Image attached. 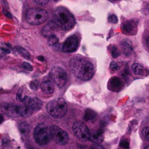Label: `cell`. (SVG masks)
<instances>
[{
    "label": "cell",
    "mask_w": 149,
    "mask_h": 149,
    "mask_svg": "<svg viewBox=\"0 0 149 149\" xmlns=\"http://www.w3.org/2000/svg\"><path fill=\"white\" fill-rule=\"evenodd\" d=\"M54 1H58V0H54Z\"/></svg>",
    "instance_id": "obj_38"
},
{
    "label": "cell",
    "mask_w": 149,
    "mask_h": 149,
    "mask_svg": "<svg viewBox=\"0 0 149 149\" xmlns=\"http://www.w3.org/2000/svg\"><path fill=\"white\" fill-rule=\"evenodd\" d=\"M132 70L135 75H142V74L144 73L143 67L139 63L132 64Z\"/></svg>",
    "instance_id": "obj_18"
},
{
    "label": "cell",
    "mask_w": 149,
    "mask_h": 149,
    "mask_svg": "<svg viewBox=\"0 0 149 149\" xmlns=\"http://www.w3.org/2000/svg\"><path fill=\"white\" fill-rule=\"evenodd\" d=\"M42 102L37 97H25L22 100L23 116H27L42 108Z\"/></svg>",
    "instance_id": "obj_6"
},
{
    "label": "cell",
    "mask_w": 149,
    "mask_h": 149,
    "mask_svg": "<svg viewBox=\"0 0 149 149\" xmlns=\"http://www.w3.org/2000/svg\"><path fill=\"white\" fill-rule=\"evenodd\" d=\"M23 89H20V90H18V92H17V95H16V100H17V101H20V102H22V100H23V96H22V93H23Z\"/></svg>",
    "instance_id": "obj_26"
},
{
    "label": "cell",
    "mask_w": 149,
    "mask_h": 149,
    "mask_svg": "<svg viewBox=\"0 0 149 149\" xmlns=\"http://www.w3.org/2000/svg\"><path fill=\"white\" fill-rule=\"evenodd\" d=\"M58 42V38L55 35H52L50 37H49V39H48V45H50V46H53V45H57Z\"/></svg>",
    "instance_id": "obj_22"
},
{
    "label": "cell",
    "mask_w": 149,
    "mask_h": 149,
    "mask_svg": "<svg viewBox=\"0 0 149 149\" xmlns=\"http://www.w3.org/2000/svg\"><path fill=\"white\" fill-rule=\"evenodd\" d=\"M122 29L125 34H135L137 32V23L134 20H128L122 24Z\"/></svg>",
    "instance_id": "obj_12"
},
{
    "label": "cell",
    "mask_w": 149,
    "mask_h": 149,
    "mask_svg": "<svg viewBox=\"0 0 149 149\" xmlns=\"http://www.w3.org/2000/svg\"><path fill=\"white\" fill-rule=\"evenodd\" d=\"M121 47H122V52L126 56H129L131 55L132 52V47L129 42H123L121 45Z\"/></svg>",
    "instance_id": "obj_17"
},
{
    "label": "cell",
    "mask_w": 149,
    "mask_h": 149,
    "mask_svg": "<svg viewBox=\"0 0 149 149\" xmlns=\"http://www.w3.org/2000/svg\"><path fill=\"white\" fill-rule=\"evenodd\" d=\"M109 21L111 22L112 23H116L118 21V18L116 17V15H111L109 17Z\"/></svg>",
    "instance_id": "obj_27"
},
{
    "label": "cell",
    "mask_w": 149,
    "mask_h": 149,
    "mask_svg": "<svg viewBox=\"0 0 149 149\" xmlns=\"http://www.w3.org/2000/svg\"><path fill=\"white\" fill-rule=\"evenodd\" d=\"M143 135L144 136V138L149 141V127H145L143 130Z\"/></svg>",
    "instance_id": "obj_25"
},
{
    "label": "cell",
    "mask_w": 149,
    "mask_h": 149,
    "mask_svg": "<svg viewBox=\"0 0 149 149\" xmlns=\"http://www.w3.org/2000/svg\"><path fill=\"white\" fill-rule=\"evenodd\" d=\"M78 38L76 36H71L68 37L63 45V50L65 52H74L78 47Z\"/></svg>",
    "instance_id": "obj_11"
},
{
    "label": "cell",
    "mask_w": 149,
    "mask_h": 149,
    "mask_svg": "<svg viewBox=\"0 0 149 149\" xmlns=\"http://www.w3.org/2000/svg\"><path fill=\"white\" fill-rule=\"evenodd\" d=\"M90 141L92 142L95 143H102L103 140V131L99 130L95 131V132H93L90 134Z\"/></svg>",
    "instance_id": "obj_16"
},
{
    "label": "cell",
    "mask_w": 149,
    "mask_h": 149,
    "mask_svg": "<svg viewBox=\"0 0 149 149\" xmlns=\"http://www.w3.org/2000/svg\"><path fill=\"white\" fill-rule=\"evenodd\" d=\"M122 87V81L119 77H113L109 81V88L113 91H119Z\"/></svg>",
    "instance_id": "obj_14"
},
{
    "label": "cell",
    "mask_w": 149,
    "mask_h": 149,
    "mask_svg": "<svg viewBox=\"0 0 149 149\" xmlns=\"http://www.w3.org/2000/svg\"><path fill=\"white\" fill-rule=\"evenodd\" d=\"M33 138L39 145H47L52 139L49 128L45 124L38 125L33 131Z\"/></svg>",
    "instance_id": "obj_5"
},
{
    "label": "cell",
    "mask_w": 149,
    "mask_h": 149,
    "mask_svg": "<svg viewBox=\"0 0 149 149\" xmlns=\"http://www.w3.org/2000/svg\"><path fill=\"white\" fill-rule=\"evenodd\" d=\"M51 138L59 145H65L69 141L68 133L57 125H52L49 127Z\"/></svg>",
    "instance_id": "obj_8"
},
{
    "label": "cell",
    "mask_w": 149,
    "mask_h": 149,
    "mask_svg": "<svg viewBox=\"0 0 149 149\" xmlns=\"http://www.w3.org/2000/svg\"><path fill=\"white\" fill-rule=\"evenodd\" d=\"M57 27H58V25H57L55 22L52 23H49V24L45 26V27L42 29V35H43L44 36H45V37H50L52 35H55L54 34V32H55V28Z\"/></svg>",
    "instance_id": "obj_13"
},
{
    "label": "cell",
    "mask_w": 149,
    "mask_h": 149,
    "mask_svg": "<svg viewBox=\"0 0 149 149\" xmlns=\"http://www.w3.org/2000/svg\"><path fill=\"white\" fill-rule=\"evenodd\" d=\"M147 45H148V46L149 47V36H148V39H147Z\"/></svg>",
    "instance_id": "obj_36"
},
{
    "label": "cell",
    "mask_w": 149,
    "mask_h": 149,
    "mask_svg": "<svg viewBox=\"0 0 149 149\" xmlns=\"http://www.w3.org/2000/svg\"><path fill=\"white\" fill-rule=\"evenodd\" d=\"M3 120H4V118H3V116L1 114H0V125L2 123Z\"/></svg>",
    "instance_id": "obj_34"
},
{
    "label": "cell",
    "mask_w": 149,
    "mask_h": 149,
    "mask_svg": "<svg viewBox=\"0 0 149 149\" xmlns=\"http://www.w3.org/2000/svg\"><path fill=\"white\" fill-rule=\"evenodd\" d=\"M17 49V51L18 52V53L20 54L21 56H23V58H26V59H30V54L24 49V48L21 47H16Z\"/></svg>",
    "instance_id": "obj_21"
},
{
    "label": "cell",
    "mask_w": 149,
    "mask_h": 149,
    "mask_svg": "<svg viewBox=\"0 0 149 149\" xmlns=\"http://www.w3.org/2000/svg\"><path fill=\"white\" fill-rule=\"evenodd\" d=\"M69 67L74 76L81 80L90 79L94 74V67L91 62L82 57H75L69 63Z\"/></svg>",
    "instance_id": "obj_1"
},
{
    "label": "cell",
    "mask_w": 149,
    "mask_h": 149,
    "mask_svg": "<svg viewBox=\"0 0 149 149\" xmlns=\"http://www.w3.org/2000/svg\"><path fill=\"white\" fill-rule=\"evenodd\" d=\"M89 149H105V148H103V146H101L95 145L94 146H92L91 148H90Z\"/></svg>",
    "instance_id": "obj_33"
},
{
    "label": "cell",
    "mask_w": 149,
    "mask_h": 149,
    "mask_svg": "<svg viewBox=\"0 0 149 149\" xmlns=\"http://www.w3.org/2000/svg\"><path fill=\"white\" fill-rule=\"evenodd\" d=\"M22 67H23L24 69L28 70V71H32V66L30 64L28 63H23L22 64Z\"/></svg>",
    "instance_id": "obj_29"
},
{
    "label": "cell",
    "mask_w": 149,
    "mask_h": 149,
    "mask_svg": "<svg viewBox=\"0 0 149 149\" xmlns=\"http://www.w3.org/2000/svg\"><path fill=\"white\" fill-rule=\"evenodd\" d=\"M145 149H149V146H146V147Z\"/></svg>",
    "instance_id": "obj_37"
},
{
    "label": "cell",
    "mask_w": 149,
    "mask_h": 149,
    "mask_svg": "<svg viewBox=\"0 0 149 149\" xmlns=\"http://www.w3.org/2000/svg\"><path fill=\"white\" fill-rule=\"evenodd\" d=\"M48 18V13L44 9L31 8L29 10L26 15V20L33 26L42 24Z\"/></svg>",
    "instance_id": "obj_4"
},
{
    "label": "cell",
    "mask_w": 149,
    "mask_h": 149,
    "mask_svg": "<svg viewBox=\"0 0 149 149\" xmlns=\"http://www.w3.org/2000/svg\"><path fill=\"white\" fill-rule=\"evenodd\" d=\"M38 59L39 60V61H45V59H44V58L42 56H39V58H38Z\"/></svg>",
    "instance_id": "obj_35"
},
{
    "label": "cell",
    "mask_w": 149,
    "mask_h": 149,
    "mask_svg": "<svg viewBox=\"0 0 149 149\" xmlns=\"http://www.w3.org/2000/svg\"><path fill=\"white\" fill-rule=\"evenodd\" d=\"M0 109L2 112L7 116L12 117H19L23 116V109L21 106L10 104V103H1Z\"/></svg>",
    "instance_id": "obj_10"
},
{
    "label": "cell",
    "mask_w": 149,
    "mask_h": 149,
    "mask_svg": "<svg viewBox=\"0 0 149 149\" xmlns=\"http://www.w3.org/2000/svg\"><path fill=\"white\" fill-rule=\"evenodd\" d=\"M19 130L22 135H26L29 132V125L26 122H21L18 126Z\"/></svg>",
    "instance_id": "obj_20"
},
{
    "label": "cell",
    "mask_w": 149,
    "mask_h": 149,
    "mask_svg": "<svg viewBox=\"0 0 149 149\" xmlns=\"http://www.w3.org/2000/svg\"><path fill=\"white\" fill-rule=\"evenodd\" d=\"M47 111L51 116L55 119L63 117L67 112L66 102L63 98L55 99L48 103Z\"/></svg>",
    "instance_id": "obj_3"
},
{
    "label": "cell",
    "mask_w": 149,
    "mask_h": 149,
    "mask_svg": "<svg viewBox=\"0 0 149 149\" xmlns=\"http://www.w3.org/2000/svg\"><path fill=\"white\" fill-rule=\"evenodd\" d=\"M111 55L113 58H117L119 55V52L116 47H113L111 48Z\"/></svg>",
    "instance_id": "obj_24"
},
{
    "label": "cell",
    "mask_w": 149,
    "mask_h": 149,
    "mask_svg": "<svg viewBox=\"0 0 149 149\" xmlns=\"http://www.w3.org/2000/svg\"><path fill=\"white\" fill-rule=\"evenodd\" d=\"M120 146L124 149H129L130 148V143L127 139L122 140L120 142Z\"/></svg>",
    "instance_id": "obj_23"
},
{
    "label": "cell",
    "mask_w": 149,
    "mask_h": 149,
    "mask_svg": "<svg viewBox=\"0 0 149 149\" xmlns=\"http://www.w3.org/2000/svg\"><path fill=\"white\" fill-rule=\"evenodd\" d=\"M3 13H4V15L7 16V17H10V18H12V15L10 14V13H9V12L7 11V10H3Z\"/></svg>",
    "instance_id": "obj_32"
},
{
    "label": "cell",
    "mask_w": 149,
    "mask_h": 149,
    "mask_svg": "<svg viewBox=\"0 0 149 149\" xmlns=\"http://www.w3.org/2000/svg\"><path fill=\"white\" fill-rule=\"evenodd\" d=\"M110 68L112 71H116L119 68V65L117 64V63L116 62H112L110 64Z\"/></svg>",
    "instance_id": "obj_28"
},
{
    "label": "cell",
    "mask_w": 149,
    "mask_h": 149,
    "mask_svg": "<svg viewBox=\"0 0 149 149\" xmlns=\"http://www.w3.org/2000/svg\"><path fill=\"white\" fill-rule=\"evenodd\" d=\"M75 136L81 141H87L90 138V132L85 124L81 122H74L72 127Z\"/></svg>",
    "instance_id": "obj_9"
},
{
    "label": "cell",
    "mask_w": 149,
    "mask_h": 149,
    "mask_svg": "<svg viewBox=\"0 0 149 149\" xmlns=\"http://www.w3.org/2000/svg\"><path fill=\"white\" fill-rule=\"evenodd\" d=\"M96 113L91 109H87L84 114V119L86 121H93L95 119Z\"/></svg>",
    "instance_id": "obj_19"
},
{
    "label": "cell",
    "mask_w": 149,
    "mask_h": 149,
    "mask_svg": "<svg viewBox=\"0 0 149 149\" xmlns=\"http://www.w3.org/2000/svg\"><path fill=\"white\" fill-rule=\"evenodd\" d=\"M50 77L52 81L59 87H63L65 84L68 79L66 71L63 68L59 65H55L51 69Z\"/></svg>",
    "instance_id": "obj_7"
},
{
    "label": "cell",
    "mask_w": 149,
    "mask_h": 149,
    "mask_svg": "<svg viewBox=\"0 0 149 149\" xmlns=\"http://www.w3.org/2000/svg\"><path fill=\"white\" fill-rule=\"evenodd\" d=\"M30 86L32 90H36V89L37 88V83H36V81H32V82L31 83Z\"/></svg>",
    "instance_id": "obj_31"
},
{
    "label": "cell",
    "mask_w": 149,
    "mask_h": 149,
    "mask_svg": "<svg viewBox=\"0 0 149 149\" xmlns=\"http://www.w3.org/2000/svg\"><path fill=\"white\" fill-rule=\"evenodd\" d=\"M54 21L58 27L63 30H69L75 24V19L73 15L64 7H58L54 13Z\"/></svg>",
    "instance_id": "obj_2"
},
{
    "label": "cell",
    "mask_w": 149,
    "mask_h": 149,
    "mask_svg": "<svg viewBox=\"0 0 149 149\" xmlns=\"http://www.w3.org/2000/svg\"><path fill=\"white\" fill-rule=\"evenodd\" d=\"M41 89H42V91L45 93H46V94L51 95L54 93L55 87H54V84L52 81H43V82L41 84Z\"/></svg>",
    "instance_id": "obj_15"
},
{
    "label": "cell",
    "mask_w": 149,
    "mask_h": 149,
    "mask_svg": "<svg viewBox=\"0 0 149 149\" xmlns=\"http://www.w3.org/2000/svg\"><path fill=\"white\" fill-rule=\"evenodd\" d=\"M33 1L39 5H45V4H47L49 0H33Z\"/></svg>",
    "instance_id": "obj_30"
}]
</instances>
